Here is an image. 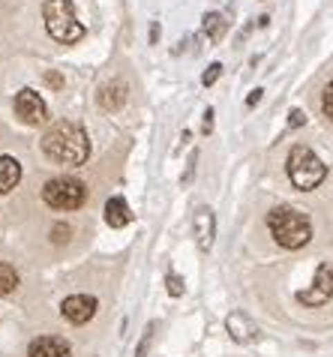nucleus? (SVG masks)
Wrapping results in <instances>:
<instances>
[{
    "mask_svg": "<svg viewBox=\"0 0 333 357\" xmlns=\"http://www.w3.org/2000/svg\"><path fill=\"white\" fill-rule=\"evenodd\" d=\"M18 270L12 268V264H6V261H0V297H9L12 291L18 288Z\"/></svg>",
    "mask_w": 333,
    "mask_h": 357,
    "instance_id": "dca6fc26",
    "label": "nucleus"
},
{
    "mask_svg": "<svg viewBox=\"0 0 333 357\" xmlns=\"http://www.w3.org/2000/svg\"><path fill=\"white\" fill-rule=\"evenodd\" d=\"M321 108H324V114H327L330 121H333V81H330L327 87H324V99H321Z\"/></svg>",
    "mask_w": 333,
    "mask_h": 357,
    "instance_id": "aec40b11",
    "label": "nucleus"
},
{
    "mask_svg": "<svg viewBox=\"0 0 333 357\" xmlns=\"http://www.w3.org/2000/svg\"><path fill=\"white\" fill-rule=\"evenodd\" d=\"M96 297L93 295H69L66 300L60 304V313H63V318L66 322H72V324H87L90 318L96 315Z\"/></svg>",
    "mask_w": 333,
    "mask_h": 357,
    "instance_id": "6e6552de",
    "label": "nucleus"
},
{
    "mask_svg": "<svg viewBox=\"0 0 333 357\" xmlns=\"http://www.w3.org/2000/svg\"><path fill=\"white\" fill-rule=\"evenodd\" d=\"M42 201L54 210H78L87 201V186L78 177H51L42 186Z\"/></svg>",
    "mask_w": 333,
    "mask_h": 357,
    "instance_id": "39448f33",
    "label": "nucleus"
},
{
    "mask_svg": "<svg viewBox=\"0 0 333 357\" xmlns=\"http://www.w3.org/2000/svg\"><path fill=\"white\" fill-rule=\"evenodd\" d=\"M27 357H72V349L60 336H39L27 345Z\"/></svg>",
    "mask_w": 333,
    "mask_h": 357,
    "instance_id": "9d476101",
    "label": "nucleus"
},
{
    "mask_svg": "<svg viewBox=\"0 0 333 357\" xmlns=\"http://www.w3.org/2000/svg\"><path fill=\"white\" fill-rule=\"evenodd\" d=\"M285 168H288V177H291V183H294L297 189H303V192L321 186V180L327 177V166H324V162L315 157V153L306 148V144H294L291 153H288Z\"/></svg>",
    "mask_w": 333,
    "mask_h": 357,
    "instance_id": "20e7f679",
    "label": "nucleus"
},
{
    "mask_svg": "<svg viewBox=\"0 0 333 357\" xmlns=\"http://www.w3.org/2000/svg\"><path fill=\"white\" fill-rule=\"evenodd\" d=\"M42 18H45V31H48L54 42L72 45V42L84 40V24L75 18L72 0H45Z\"/></svg>",
    "mask_w": 333,
    "mask_h": 357,
    "instance_id": "7ed1b4c3",
    "label": "nucleus"
},
{
    "mask_svg": "<svg viewBox=\"0 0 333 357\" xmlns=\"http://www.w3.org/2000/svg\"><path fill=\"white\" fill-rule=\"evenodd\" d=\"M225 31H228V21H225L219 12H207L204 15V36L210 42H219L222 36H225Z\"/></svg>",
    "mask_w": 333,
    "mask_h": 357,
    "instance_id": "2eb2a0df",
    "label": "nucleus"
},
{
    "mask_svg": "<svg viewBox=\"0 0 333 357\" xmlns=\"http://www.w3.org/2000/svg\"><path fill=\"white\" fill-rule=\"evenodd\" d=\"M18 180H21V162L12 157H0V195L12 192Z\"/></svg>",
    "mask_w": 333,
    "mask_h": 357,
    "instance_id": "4468645a",
    "label": "nucleus"
},
{
    "mask_svg": "<svg viewBox=\"0 0 333 357\" xmlns=\"http://www.w3.org/2000/svg\"><path fill=\"white\" fill-rule=\"evenodd\" d=\"M15 114L21 117L27 126H39V123L48 121V108H45L42 96L36 94V90H30V87L18 90V96H15Z\"/></svg>",
    "mask_w": 333,
    "mask_h": 357,
    "instance_id": "423d86ee",
    "label": "nucleus"
},
{
    "mask_svg": "<svg viewBox=\"0 0 333 357\" xmlns=\"http://www.w3.org/2000/svg\"><path fill=\"white\" fill-rule=\"evenodd\" d=\"M51 234H54V237H51L54 243H66V241H69V225H54Z\"/></svg>",
    "mask_w": 333,
    "mask_h": 357,
    "instance_id": "412c9836",
    "label": "nucleus"
},
{
    "mask_svg": "<svg viewBox=\"0 0 333 357\" xmlns=\"http://www.w3.org/2000/svg\"><path fill=\"white\" fill-rule=\"evenodd\" d=\"M306 123V114L300 112V108H294L291 114H288V126H291V130H297V126H303Z\"/></svg>",
    "mask_w": 333,
    "mask_h": 357,
    "instance_id": "4be33fe9",
    "label": "nucleus"
},
{
    "mask_svg": "<svg viewBox=\"0 0 333 357\" xmlns=\"http://www.w3.org/2000/svg\"><path fill=\"white\" fill-rule=\"evenodd\" d=\"M42 153L60 166H84L90 157V141L84 126L72 121H57L42 135Z\"/></svg>",
    "mask_w": 333,
    "mask_h": 357,
    "instance_id": "f257e3e1",
    "label": "nucleus"
},
{
    "mask_svg": "<svg viewBox=\"0 0 333 357\" xmlns=\"http://www.w3.org/2000/svg\"><path fill=\"white\" fill-rule=\"evenodd\" d=\"M153 331H156V324H147L144 327V333H141V342H138V349H135V357H147V349H150V340H153Z\"/></svg>",
    "mask_w": 333,
    "mask_h": 357,
    "instance_id": "f3484780",
    "label": "nucleus"
},
{
    "mask_svg": "<svg viewBox=\"0 0 333 357\" xmlns=\"http://www.w3.org/2000/svg\"><path fill=\"white\" fill-rule=\"evenodd\" d=\"M126 96H129V87H126V81H111V85H102L96 94V103L102 112H117V108H123Z\"/></svg>",
    "mask_w": 333,
    "mask_h": 357,
    "instance_id": "9b49d317",
    "label": "nucleus"
},
{
    "mask_svg": "<svg viewBox=\"0 0 333 357\" xmlns=\"http://www.w3.org/2000/svg\"><path fill=\"white\" fill-rule=\"evenodd\" d=\"M192 232H195V243L198 250L207 252L213 246V237H216V216L210 207H198L195 216H192Z\"/></svg>",
    "mask_w": 333,
    "mask_h": 357,
    "instance_id": "1a4fd4ad",
    "label": "nucleus"
},
{
    "mask_svg": "<svg viewBox=\"0 0 333 357\" xmlns=\"http://www.w3.org/2000/svg\"><path fill=\"white\" fill-rule=\"evenodd\" d=\"M225 331L231 333L234 342H252V340H258V327L252 324L249 315H243V313H231L228 318H225Z\"/></svg>",
    "mask_w": 333,
    "mask_h": 357,
    "instance_id": "f8f14e48",
    "label": "nucleus"
},
{
    "mask_svg": "<svg viewBox=\"0 0 333 357\" xmlns=\"http://www.w3.org/2000/svg\"><path fill=\"white\" fill-rule=\"evenodd\" d=\"M45 81H48L51 87H63V76H57V72H45Z\"/></svg>",
    "mask_w": 333,
    "mask_h": 357,
    "instance_id": "b1692460",
    "label": "nucleus"
},
{
    "mask_svg": "<svg viewBox=\"0 0 333 357\" xmlns=\"http://www.w3.org/2000/svg\"><path fill=\"white\" fill-rule=\"evenodd\" d=\"M201 130H204V135H210V132H213V108H207V112H204V123H201Z\"/></svg>",
    "mask_w": 333,
    "mask_h": 357,
    "instance_id": "5701e85b",
    "label": "nucleus"
},
{
    "mask_svg": "<svg viewBox=\"0 0 333 357\" xmlns=\"http://www.w3.org/2000/svg\"><path fill=\"white\" fill-rule=\"evenodd\" d=\"M156 40H159V21H153L150 24V45H156Z\"/></svg>",
    "mask_w": 333,
    "mask_h": 357,
    "instance_id": "a878e982",
    "label": "nucleus"
},
{
    "mask_svg": "<svg viewBox=\"0 0 333 357\" xmlns=\"http://www.w3.org/2000/svg\"><path fill=\"white\" fill-rule=\"evenodd\" d=\"M330 297H333V270L327 268V264H321V268L315 270L312 288L297 291V300H300L303 306H324Z\"/></svg>",
    "mask_w": 333,
    "mask_h": 357,
    "instance_id": "0eeeda50",
    "label": "nucleus"
},
{
    "mask_svg": "<svg viewBox=\"0 0 333 357\" xmlns=\"http://www.w3.org/2000/svg\"><path fill=\"white\" fill-rule=\"evenodd\" d=\"M105 223L111 228H123V225L132 223V210H129V204H126V198L114 195V198L105 201Z\"/></svg>",
    "mask_w": 333,
    "mask_h": 357,
    "instance_id": "ddd939ff",
    "label": "nucleus"
},
{
    "mask_svg": "<svg viewBox=\"0 0 333 357\" xmlns=\"http://www.w3.org/2000/svg\"><path fill=\"white\" fill-rule=\"evenodd\" d=\"M261 94H264V90H261V87L252 90V94L246 96V105H249V108H252V105H258V103H261Z\"/></svg>",
    "mask_w": 333,
    "mask_h": 357,
    "instance_id": "393cba45",
    "label": "nucleus"
},
{
    "mask_svg": "<svg viewBox=\"0 0 333 357\" xmlns=\"http://www.w3.org/2000/svg\"><path fill=\"white\" fill-rule=\"evenodd\" d=\"M165 286H168V295H171V297H180V295H183V279H180L177 273H168Z\"/></svg>",
    "mask_w": 333,
    "mask_h": 357,
    "instance_id": "6ab92c4d",
    "label": "nucleus"
},
{
    "mask_svg": "<svg viewBox=\"0 0 333 357\" xmlns=\"http://www.w3.org/2000/svg\"><path fill=\"white\" fill-rule=\"evenodd\" d=\"M219 76H222V63H210V67L204 69V76H201V85L210 87V85H216V78Z\"/></svg>",
    "mask_w": 333,
    "mask_h": 357,
    "instance_id": "a211bd4d",
    "label": "nucleus"
},
{
    "mask_svg": "<svg viewBox=\"0 0 333 357\" xmlns=\"http://www.w3.org/2000/svg\"><path fill=\"white\" fill-rule=\"evenodd\" d=\"M267 228H270V234H273V241L279 246H285V250H300L312 237L309 216L294 207H273L267 214Z\"/></svg>",
    "mask_w": 333,
    "mask_h": 357,
    "instance_id": "f03ea898",
    "label": "nucleus"
}]
</instances>
